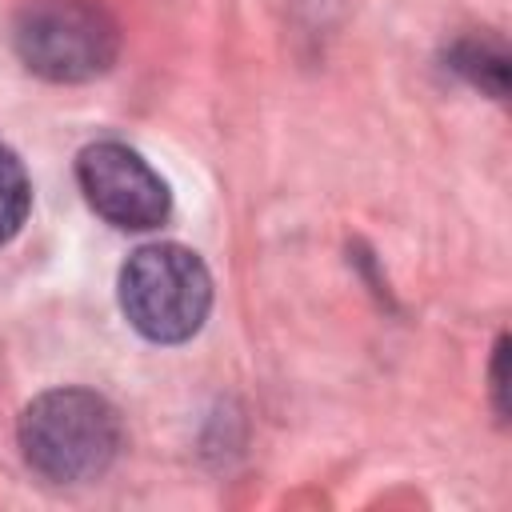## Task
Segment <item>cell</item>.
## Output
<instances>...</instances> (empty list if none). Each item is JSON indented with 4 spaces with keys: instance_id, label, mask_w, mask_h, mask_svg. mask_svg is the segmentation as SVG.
<instances>
[{
    "instance_id": "2",
    "label": "cell",
    "mask_w": 512,
    "mask_h": 512,
    "mask_svg": "<svg viewBox=\"0 0 512 512\" xmlns=\"http://www.w3.org/2000/svg\"><path fill=\"white\" fill-rule=\"evenodd\" d=\"M120 308L152 344L192 340L212 308V276L184 244H144L120 268Z\"/></svg>"
},
{
    "instance_id": "4",
    "label": "cell",
    "mask_w": 512,
    "mask_h": 512,
    "mask_svg": "<svg viewBox=\"0 0 512 512\" xmlns=\"http://www.w3.org/2000/svg\"><path fill=\"white\" fill-rule=\"evenodd\" d=\"M76 180L92 212L124 232L160 228L172 212V196L160 172L120 140L88 144L76 156Z\"/></svg>"
},
{
    "instance_id": "5",
    "label": "cell",
    "mask_w": 512,
    "mask_h": 512,
    "mask_svg": "<svg viewBox=\"0 0 512 512\" xmlns=\"http://www.w3.org/2000/svg\"><path fill=\"white\" fill-rule=\"evenodd\" d=\"M452 68L472 80L476 88H484L488 96H504L508 92V52L500 40H488V36H468V40H456L452 52H448Z\"/></svg>"
},
{
    "instance_id": "7",
    "label": "cell",
    "mask_w": 512,
    "mask_h": 512,
    "mask_svg": "<svg viewBox=\"0 0 512 512\" xmlns=\"http://www.w3.org/2000/svg\"><path fill=\"white\" fill-rule=\"evenodd\" d=\"M504 356H508V340L500 336L496 340V356H492V392H496V412L500 416L508 412V400H504V392H508V384H504Z\"/></svg>"
},
{
    "instance_id": "1",
    "label": "cell",
    "mask_w": 512,
    "mask_h": 512,
    "mask_svg": "<svg viewBox=\"0 0 512 512\" xmlns=\"http://www.w3.org/2000/svg\"><path fill=\"white\" fill-rule=\"evenodd\" d=\"M124 444L116 408L88 388L36 396L20 416V452L52 484H84L112 468Z\"/></svg>"
},
{
    "instance_id": "3",
    "label": "cell",
    "mask_w": 512,
    "mask_h": 512,
    "mask_svg": "<svg viewBox=\"0 0 512 512\" xmlns=\"http://www.w3.org/2000/svg\"><path fill=\"white\" fill-rule=\"evenodd\" d=\"M16 56L52 84L104 76L120 52V28L96 0H28L12 24Z\"/></svg>"
},
{
    "instance_id": "6",
    "label": "cell",
    "mask_w": 512,
    "mask_h": 512,
    "mask_svg": "<svg viewBox=\"0 0 512 512\" xmlns=\"http://www.w3.org/2000/svg\"><path fill=\"white\" fill-rule=\"evenodd\" d=\"M28 208H32L28 172H24V164L16 160V152L0 144V244H8V240L24 228Z\"/></svg>"
}]
</instances>
